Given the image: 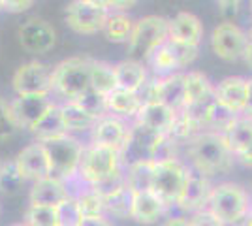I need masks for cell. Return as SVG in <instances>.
<instances>
[{"label": "cell", "mask_w": 252, "mask_h": 226, "mask_svg": "<svg viewBox=\"0 0 252 226\" xmlns=\"http://www.w3.org/2000/svg\"><path fill=\"white\" fill-rule=\"evenodd\" d=\"M145 65H147L158 77H164V75H171V74H175V72H181L177 57L173 53L169 42L164 43L162 47H158L157 51L147 59Z\"/></svg>", "instance_id": "obj_32"}, {"label": "cell", "mask_w": 252, "mask_h": 226, "mask_svg": "<svg viewBox=\"0 0 252 226\" xmlns=\"http://www.w3.org/2000/svg\"><path fill=\"white\" fill-rule=\"evenodd\" d=\"M32 132L36 134L38 141H42V143L68 136L70 132H68L66 125H64L63 113H61V106L55 104V106L47 111V115L38 123V127L32 130Z\"/></svg>", "instance_id": "obj_27"}, {"label": "cell", "mask_w": 252, "mask_h": 226, "mask_svg": "<svg viewBox=\"0 0 252 226\" xmlns=\"http://www.w3.org/2000/svg\"><path fill=\"white\" fill-rule=\"evenodd\" d=\"M179 121V113L169 109L168 106H164L162 102H157V100H147L143 104L141 111L137 113L136 117V125L147 129L149 132L153 134H158V136H168L171 134L175 127H177Z\"/></svg>", "instance_id": "obj_17"}, {"label": "cell", "mask_w": 252, "mask_h": 226, "mask_svg": "<svg viewBox=\"0 0 252 226\" xmlns=\"http://www.w3.org/2000/svg\"><path fill=\"white\" fill-rule=\"evenodd\" d=\"M187 172H189V164L183 159L157 162L153 193L164 202V205L168 209L177 205L179 194L183 191V185H185V179H187Z\"/></svg>", "instance_id": "obj_8"}, {"label": "cell", "mask_w": 252, "mask_h": 226, "mask_svg": "<svg viewBox=\"0 0 252 226\" xmlns=\"http://www.w3.org/2000/svg\"><path fill=\"white\" fill-rule=\"evenodd\" d=\"M115 77L117 87L123 91H130V93H141L147 83V65L141 61H134V59H126L115 65Z\"/></svg>", "instance_id": "obj_23"}, {"label": "cell", "mask_w": 252, "mask_h": 226, "mask_svg": "<svg viewBox=\"0 0 252 226\" xmlns=\"http://www.w3.org/2000/svg\"><path fill=\"white\" fill-rule=\"evenodd\" d=\"M17 38L25 51L36 55L49 53L55 42H57V32L51 23H47L42 17H29L17 29Z\"/></svg>", "instance_id": "obj_13"}, {"label": "cell", "mask_w": 252, "mask_h": 226, "mask_svg": "<svg viewBox=\"0 0 252 226\" xmlns=\"http://www.w3.org/2000/svg\"><path fill=\"white\" fill-rule=\"evenodd\" d=\"M211 49L224 63L243 61L249 34L237 23H219L211 32Z\"/></svg>", "instance_id": "obj_10"}, {"label": "cell", "mask_w": 252, "mask_h": 226, "mask_svg": "<svg viewBox=\"0 0 252 226\" xmlns=\"http://www.w3.org/2000/svg\"><path fill=\"white\" fill-rule=\"evenodd\" d=\"M130 132H132V127H128L125 119H119L115 115H105L93 129V143L115 149L123 155V151L126 149V145L130 141Z\"/></svg>", "instance_id": "obj_19"}, {"label": "cell", "mask_w": 252, "mask_h": 226, "mask_svg": "<svg viewBox=\"0 0 252 226\" xmlns=\"http://www.w3.org/2000/svg\"><path fill=\"white\" fill-rule=\"evenodd\" d=\"M228 141V147L233 153V159L243 168L252 170V117L251 115H239L233 121L228 132L224 134Z\"/></svg>", "instance_id": "obj_18"}, {"label": "cell", "mask_w": 252, "mask_h": 226, "mask_svg": "<svg viewBox=\"0 0 252 226\" xmlns=\"http://www.w3.org/2000/svg\"><path fill=\"white\" fill-rule=\"evenodd\" d=\"M169 209L164 205V202L158 198L153 191L147 193H134L132 202V221L139 225H155L158 219L168 213Z\"/></svg>", "instance_id": "obj_24"}, {"label": "cell", "mask_w": 252, "mask_h": 226, "mask_svg": "<svg viewBox=\"0 0 252 226\" xmlns=\"http://www.w3.org/2000/svg\"><path fill=\"white\" fill-rule=\"evenodd\" d=\"M91 61L89 57H70L53 68V83L68 100H75L91 89Z\"/></svg>", "instance_id": "obj_5"}, {"label": "cell", "mask_w": 252, "mask_h": 226, "mask_svg": "<svg viewBox=\"0 0 252 226\" xmlns=\"http://www.w3.org/2000/svg\"><path fill=\"white\" fill-rule=\"evenodd\" d=\"M249 11H251V19H252V2H249Z\"/></svg>", "instance_id": "obj_50"}, {"label": "cell", "mask_w": 252, "mask_h": 226, "mask_svg": "<svg viewBox=\"0 0 252 226\" xmlns=\"http://www.w3.org/2000/svg\"><path fill=\"white\" fill-rule=\"evenodd\" d=\"M68 196L70 194H68L66 183L63 179L49 175V177H43L32 185L31 193H29V202H31V205L57 207L59 204H63Z\"/></svg>", "instance_id": "obj_21"}, {"label": "cell", "mask_w": 252, "mask_h": 226, "mask_svg": "<svg viewBox=\"0 0 252 226\" xmlns=\"http://www.w3.org/2000/svg\"><path fill=\"white\" fill-rule=\"evenodd\" d=\"M55 209H57V226H79L83 221V211L79 207L77 198L74 196H68Z\"/></svg>", "instance_id": "obj_34"}, {"label": "cell", "mask_w": 252, "mask_h": 226, "mask_svg": "<svg viewBox=\"0 0 252 226\" xmlns=\"http://www.w3.org/2000/svg\"><path fill=\"white\" fill-rule=\"evenodd\" d=\"M134 25H136V21L132 17H128L126 13H115V11H111L104 27L105 40H109V42L113 43L128 42L132 32H134Z\"/></svg>", "instance_id": "obj_31"}, {"label": "cell", "mask_w": 252, "mask_h": 226, "mask_svg": "<svg viewBox=\"0 0 252 226\" xmlns=\"http://www.w3.org/2000/svg\"><path fill=\"white\" fill-rule=\"evenodd\" d=\"M203 23L192 11H177L169 19V42L183 43L190 47H200L203 40Z\"/></svg>", "instance_id": "obj_20"}, {"label": "cell", "mask_w": 252, "mask_h": 226, "mask_svg": "<svg viewBox=\"0 0 252 226\" xmlns=\"http://www.w3.org/2000/svg\"><path fill=\"white\" fill-rule=\"evenodd\" d=\"M247 115L252 117V77H249V102H247Z\"/></svg>", "instance_id": "obj_47"}, {"label": "cell", "mask_w": 252, "mask_h": 226, "mask_svg": "<svg viewBox=\"0 0 252 226\" xmlns=\"http://www.w3.org/2000/svg\"><path fill=\"white\" fill-rule=\"evenodd\" d=\"M219 15L222 17V23H237V17L241 13V2L239 0H220L217 2Z\"/></svg>", "instance_id": "obj_40"}, {"label": "cell", "mask_w": 252, "mask_h": 226, "mask_svg": "<svg viewBox=\"0 0 252 226\" xmlns=\"http://www.w3.org/2000/svg\"><path fill=\"white\" fill-rule=\"evenodd\" d=\"M215 102L233 115H245L249 102V77L228 75L220 79L215 85Z\"/></svg>", "instance_id": "obj_14"}, {"label": "cell", "mask_w": 252, "mask_h": 226, "mask_svg": "<svg viewBox=\"0 0 252 226\" xmlns=\"http://www.w3.org/2000/svg\"><path fill=\"white\" fill-rule=\"evenodd\" d=\"M160 226H192V225H190L189 215H173V217H168Z\"/></svg>", "instance_id": "obj_45"}, {"label": "cell", "mask_w": 252, "mask_h": 226, "mask_svg": "<svg viewBox=\"0 0 252 226\" xmlns=\"http://www.w3.org/2000/svg\"><path fill=\"white\" fill-rule=\"evenodd\" d=\"M105 8L109 10V13L111 11H115V13H125V11L132 10L134 6H136L137 2H134V0H123V2H119V0H107V2H104Z\"/></svg>", "instance_id": "obj_43"}, {"label": "cell", "mask_w": 252, "mask_h": 226, "mask_svg": "<svg viewBox=\"0 0 252 226\" xmlns=\"http://www.w3.org/2000/svg\"><path fill=\"white\" fill-rule=\"evenodd\" d=\"M15 168L25 181H40L43 177H49L51 173V162L47 157V151L42 141L31 143L23 147L15 159Z\"/></svg>", "instance_id": "obj_16"}, {"label": "cell", "mask_w": 252, "mask_h": 226, "mask_svg": "<svg viewBox=\"0 0 252 226\" xmlns=\"http://www.w3.org/2000/svg\"><path fill=\"white\" fill-rule=\"evenodd\" d=\"M32 6H34L32 0H4V2H0V8L10 11V13H21V11H27Z\"/></svg>", "instance_id": "obj_42"}, {"label": "cell", "mask_w": 252, "mask_h": 226, "mask_svg": "<svg viewBox=\"0 0 252 226\" xmlns=\"http://www.w3.org/2000/svg\"><path fill=\"white\" fill-rule=\"evenodd\" d=\"M215 85L209 75L200 70H187V97L185 109L201 108L215 100Z\"/></svg>", "instance_id": "obj_22"}, {"label": "cell", "mask_w": 252, "mask_h": 226, "mask_svg": "<svg viewBox=\"0 0 252 226\" xmlns=\"http://www.w3.org/2000/svg\"><path fill=\"white\" fill-rule=\"evenodd\" d=\"M83 217H102L105 215V194L96 187H85L77 196Z\"/></svg>", "instance_id": "obj_33"}, {"label": "cell", "mask_w": 252, "mask_h": 226, "mask_svg": "<svg viewBox=\"0 0 252 226\" xmlns=\"http://www.w3.org/2000/svg\"><path fill=\"white\" fill-rule=\"evenodd\" d=\"M190 225L192 226H226L219 217L211 211L209 207H207V209H201V211H196L194 215H190Z\"/></svg>", "instance_id": "obj_41"}, {"label": "cell", "mask_w": 252, "mask_h": 226, "mask_svg": "<svg viewBox=\"0 0 252 226\" xmlns=\"http://www.w3.org/2000/svg\"><path fill=\"white\" fill-rule=\"evenodd\" d=\"M243 63L247 65L249 70H252V40H249V43H247V49H245V55H243Z\"/></svg>", "instance_id": "obj_46"}, {"label": "cell", "mask_w": 252, "mask_h": 226, "mask_svg": "<svg viewBox=\"0 0 252 226\" xmlns=\"http://www.w3.org/2000/svg\"><path fill=\"white\" fill-rule=\"evenodd\" d=\"M74 102L75 104H79V106H81L89 115H93V117L98 119V121H100V119H104L105 115H109L105 97H102L100 93H96L94 89H89V91L83 93L79 98H75Z\"/></svg>", "instance_id": "obj_35"}, {"label": "cell", "mask_w": 252, "mask_h": 226, "mask_svg": "<svg viewBox=\"0 0 252 226\" xmlns=\"http://www.w3.org/2000/svg\"><path fill=\"white\" fill-rule=\"evenodd\" d=\"M235 226H243V225H235Z\"/></svg>", "instance_id": "obj_53"}, {"label": "cell", "mask_w": 252, "mask_h": 226, "mask_svg": "<svg viewBox=\"0 0 252 226\" xmlns=\"http://www.w3.org/2000/svg\"><path fill=\"white\" fill-rule=\"evenodd\" d=\"M169 42V19L162 15H145L137 19L134 32L128 40L130 59L147 63V59Z\"/></svg>", "instance_id": "obj_4"}, {"label": "cell", "mask_w": 252, "mask_h": 226, "mask_svg": "<svg viewBox=\"0 0 252 226\" xmlns=\"http://www.w3.org/2000/svg\"><path fill=\"white\" fill-rule=\"evenodd\" d=\"M243 226H252V205H251L249 215H247V219H245V223H243Z\"/></svg>", "instance_id": "obj_48"}, {"label": "cell", "mask_w": 252, "mask_h": 226, "mask_svg": "<svg viewBox=\"0 0 252 226\" xmlns=\"http://www.w3.org/2000/svg\"><path fill=\"white\" fill-rule=\"evenodd\" d=\"M43 147L47 151V157L51 162V173L59 179H72L79 172L81 159L85 147L70 134L59 140L45 141Z\"/></svg>", "instance_id": "obj_7"}, {"label": "cell", "mask_w": 252, "mask_h": 226, "mask_svg": "<svg viewBox=\"0 0 252 226\" xmlns=\"http://www.w3.org/2000/svg\"><path fill=\"white\" fill-rule=\"evenodd\" d=\"M149 87L147 100L162 102L169 109L181 113L185 109V97H187V72H175L171 75L157 77Z\"/></svg>", "instance_id": "obj_12"}, {"label": "cell", "mask_w": 252, "mask_h": 226, "mask_svg": "<svg viewBox=\"0 0 252 226\" xmlns=\"http://www.w3.org/2000/svg\"><path fill=\"white\" fill-rule=\"evenodd\" d=\"M252 205V194L235 181H219L213 187L209 207L226 226L243 225Z\"/></svg>", "instance_id": "obj_2"}, {"label": "cell", "mask_w": 252, "mask_h": 226, "mask_svg": "<svg viewBox=\"0 0 252 226\" xmlns=\"http://www.w3.org/2000/svg\"><path fill=\"white\" fill-rule=\"evenodd\" d=\"M53 106L49 97H17L10 102V113L17 129L34 130Z\"/></svg>", "instance_id": "obj_15"}, {"label": "cell", "mask_w": 252, "mask_h": 226, "mask_svg": "<svg viewBox=\"0 0 252 226\" xmlns=\"http://www.w3.org/2000/svg\"><path fill=\"white\" fill-rule=\"evenodd\" d=\"M132 202H134V193L128 189V185L117 189L113 193H107L105 194V217L132 219Z\"/></svg>", "instance_id": "obj_30"}, {"label": "cell", "mask_w": 252, "mask_h": 226, "mask_svg": "<svg viewBox=\"0 0 252 226\" xmlns=\"http://www.w3.org/2000/svg\"><path fill=\"white\" fill-rule=\"evenodd\" d=\"M11 87L17 97H49L55 91L53 70L40 61L25 63L15 70Z\"/></svg>", "instance_id": "obj_9"}, {"label": "cell", "mask_w": 252, "mask_h": 226, "mask_svg": "<svg viewBox=\"0 0 252 226\" xmlns=\"http://www.w3.org/2000/svg\"><path fill=\"white\" fill-rule=\"evenodd\" d=\"M109 17V10L104 2L98 0H74L66 6L64 19L66 25L77 34H98L104 32V27Z\"/></svg>", "instance_id": "obj_6"}, {"label": "cell", "mask_w": 252, "mask_h": 226, "mask_svg": "<svg viewBox=\"0 0 252 226\" xmlns=\"http://www.w3.org/2000/svg\"><path fill=\"white\" fill-rule=\"evenodd\" d=\"M247 34H249V40H252V19H251V25H249V29H247Z\"/></svg>", "instance_id": "obj_49"}, {"label": "cell", "mask_w": 252, "mask_h": 226, "mask_svg": "<svg viewBox=\"0 0 252 226\" xmlns=\"http://www.w3.org/2000/svg\"><path fill=\"white\" fill-rule=\"evenodd\" d=\"M79 226H113V225H111V221L107 217L102 215V217H83V221H81Z\"/></svg>", "instance_id": "obj_44"}, {"label": "cell", "mask_w": 252, "mask_h": 226, "mask_svg": "<svg viewBox=\"0 0 252 226\" xmlns=\"http://www.w3.org/2000/svg\"><path fill=\"white\" fill-rule=\"evenodd\" d=\"M0 168H2V162H0Z\"/></svg>", "instance_id": "obj_52"}, {"label": "cell", "mask_w": 252, "mask_h": 226, "mask_svg": "<svg viewBox=\"0 0 252 226\" xmlns=\"http://www.w3.org/2000/svg\"><path fill=\"white\" fill-rule=\"evenodd\" d=\"M27 226H57V209L43 205H29L25 213Z\"/></svg>", "instance_id": "obj_36"}, {"label": "cell", "mask_w": 252, "mask_h": 226, "mask_svg": "<svg viewBox=\"0 0 252 226\" xmlns=\"http://www.w3.org/2000/svg\"><path fill=\"white\" fill-rule=\"evenodd\" d=\"M183 153L187 159L185 162L190 168L207 175L209 179L228 175L237 164L224 134L211 132V130H203L194 138H190L185 143Z\"/></svg>", "instance_id": "obj_1"}, {"label": "cell", "mask_w": 252, "mask_h": 226, "mask_svg": "<svg viewBox=\"0 0 252 226\" xmlns=\"http://www.w3.org/2000/svg\"><path fill=\"white\" fill-rule=\"evenodd\" d=\"M17 130L19 129L15 127V123H13V119H11L10 104H6V102L0 98V141L10 140Z\"/></svg>", "instance_id": "obj_39"}, {"label": "cell", "mask_w": 252, "mask_h": 226, "mask_svg": "<svg viewBox=\"0 0 252 226\" xmlns=\"http://www.w3.org/2000/svg\"><path fill=\"white\" fill-rule=\"evenodd\" d=\"M64 125L68 132H85V130H93L98 123V119L89 115L79 104H75L74 100H68L61 106Z\"/></svg>", "instance_id": "obj_29"}, {"label": "cell", "mask_w": 252, "mask_h": 226, "mask_svg": "<svg viewBox=\"0 0 252 226\" xmlns=\"http://www.w3.org/2000/svg\"><path fill=\"white\" fill-rule=\"evenodd\" d=\"M105 102H107L109 115H115L119 119H134V121L145 104L139 93H130L123 89H117L109 97H105Z\"/></svg>", "instance_id": "obj_25"}, {"label": "cell", "mask_w": 252, "mask_h": 226, "mask_svg": "<svg viewBox=\"0 0 252 226\" xmlns=\"http://www.w3.org/2000/svg\"><path fill=\"white\" fill-rule=\"evenodd\" d=\"M155 170H157V162L151 161V159L128 162V166L125 168L128 189L132 193H147V191H153Z\"/></svg>", "instance_id": "obj_26"}, {"label": "cell", "mask_w": 252, "mask_h": 226, "mask_svg": "<svg viewBox=\"0 0 252 226\" xmlns=\"http://www.w3.org/2000/svg\"><path fill=\"white\" fill-rule=\"evenodd\" d=\"M213 179H209L207 175L200 173L198 170L190 168L187 172V179L183 185V191L179 194L177 207L183 215H194L196 211L207 209L211 200V193H213Z\"/></svg>", "instance_id": "obj_11"}, {"label": "cell", "mask_w": 252, "mask_h": 226, "mask_svg": "<svg viewBox=\"0 0 252 226\" xmlns=\"http://www.w3.org/2000/svg\"><path fill=\"white\" fill-rule=\"evenodd\" d=\"M10 226H27L25 223H15V225H10Z\"/></svg>", "instance_id": "obj_51"}, {"label": "cell", "mask_w": 252, "mask_h": 226, "mask_svg": "<svg viewBox=\"0 0 252 226\" xmlns=\"http://www.w3.org/2000/svg\"><path fill=\"white\" fill-rule=\"evenodd\" d=\"M251 194H252V193H251Z\"/></svg>", "instance_id": "obj_54"}, {"label": "cell", "mask_w": 252, "mask_h": 226, "mask_svg": "<svg viewBox=\"0 0 252 226\" xmlns=\"http://www.w3.org/2000/svg\"><path fill=\"white\" fill-rule=\"evenodd\" d=\"M173 53L177 57V63L181 72H187V68L196 63V59L200 57V47H190V45H183V43H175V42H169Z\"/></svg>", "instance_id": "obj_38"}, {"label": "cell", "mask_w": 252, "mask_h": 226, "mask_svg": "<svg viewBox=\"0 0 252 226\" xmlns=\"http://www.w3.org/2000/svg\"><path fill=\"white\" fill-rule=\"evenodd\" d=\"M91 89L100 93L102 97H109L117 91L115 65H109L104 61H91Z\"/></svg>", "instance_id": "obj_28"}, {"label": "cell", "mask_w": 252, "mask_h": 226, "mask_svg": "<svg viewBox=\"0 0 252 226\" xmlns=\"http://www.w3.org/2000/svg\"><path fill=\"white\" fill-rule=\"evenodd\" d=\"M123 170V157L119 151L91 143L83 151L77 177L83 181L85 187H104Z\"/></svg>", "instance_id": "obj_3"}, {"label": "cell", "mask_w": 252, "mask_h": 226, "mask_svg": "<svg viewBox=\"0 0 252 226\" xmlns=\"http://www.w3.org/2000/svg\"><path fill=\"white\" fill-rule=\"evenodd\" d=\"M23 183H25V179L17 172L15 162H2V168H0V191L6 194H15L19 193Z\"/></svg>", "instance_id": "obj_37"}]
</instances>
